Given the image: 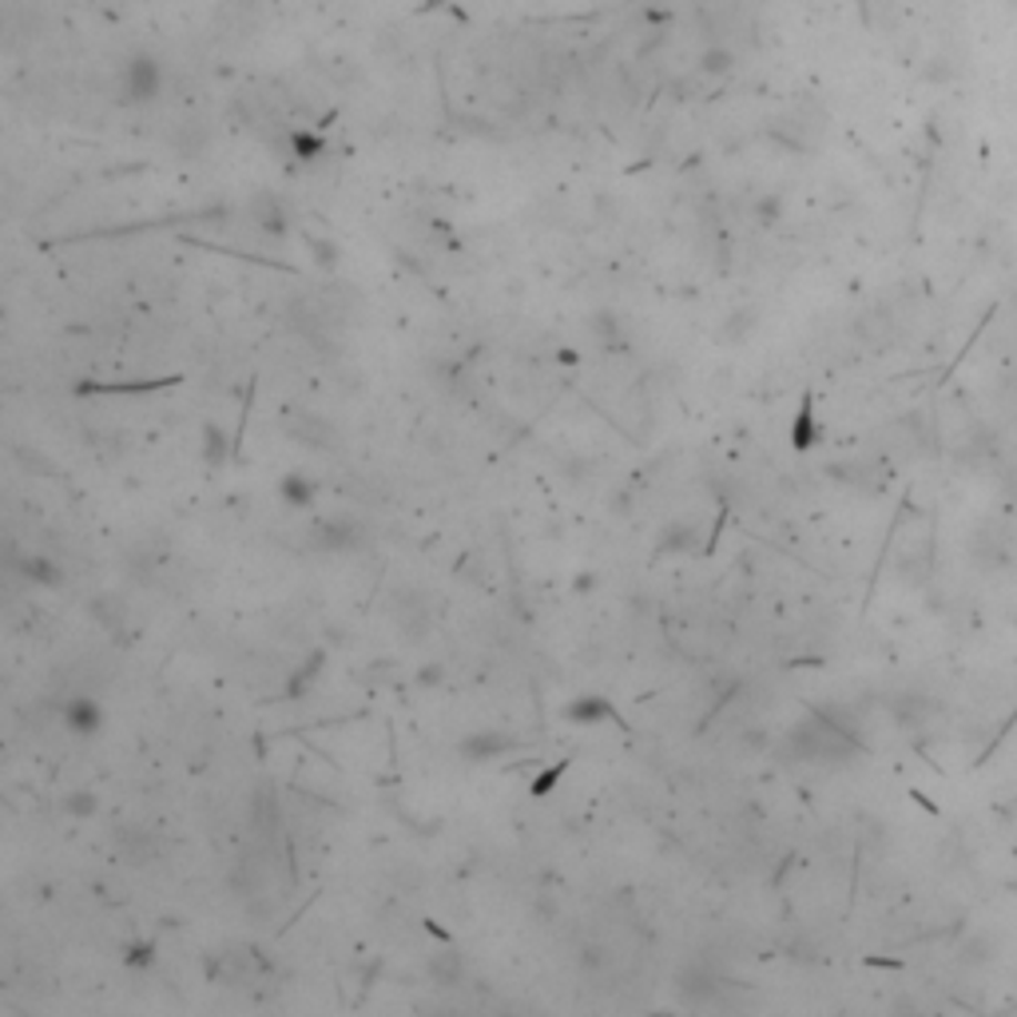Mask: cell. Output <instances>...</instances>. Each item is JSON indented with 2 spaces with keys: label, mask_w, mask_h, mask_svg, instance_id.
I'll return each mask as SVG.
<instances>
[{
  "label": "cell",
  "mask_w": 1017,
  "mask_h": 1017,
  "mask_svg": "<svg viewBox=\"0 0 1017 1017\" xmlns=\"http://www.w3.org/2000/svg\"><path fill=\"white\" fill-rule=\"evenodd\" d=\"M815 441H818L815 414H811V398H803V406H799L795 421H791V446H795V449H811Z\"/></svg>",
  "instance_id": "8fae6325"
},
{
  "label": "cell",
  "mask_w": 1017,
  "mask_h": 1017,
  "mask_svg": "<svg viewBox=\"0 0 1017 1017\" xmlns=\"http://www.w3.org/2000/svg\"><path fill=\"white\" fill-rule=\"evenodd\" d=\"M155 962H160V942L155 938H140V942H128L124 946L128 970H152Z\"/></svg>",
  "instance_id": "4fadbf2b"
},
{
  "label": "cell",
  "mask_w": 1017,
  "mask_h": 1017,
  "mask_svg": "<svg viewBox=\"0 0 1017 1017\" xmlns=\"http://www.w3.org/2000/svg\"><path fill=\"white\" fill-rule=\"evenodd\" d=\"M278 497H283L286 509H295V513H306L314 501H318V486H314L311 477L298 474V469H291V474L278 477Z\"/></svg>",
  "instance_id": "8992f818"
},
{
  "label": "cell",
  "mask_w": 1017,
  "mask_h": 1017,
  "mask_svg": "<svg viewBox=\"0 0 1017 1017\" xmlns=\"http://www.w3.org/2000/svg\"><path fill=\"white\" fill-rule=\"evenodd\" d=\"M203 461L207 469H223L231 461V438L220 421H203Z\"/></svg>",
  "instance_id": "9c48e42d"
},
{
  "label": "cell",
  "mask_w": 1017,
  "mask_h": 1017,
  "mask_svg": "<svg viewBox=\"0 0 1017 1017\" xmlns=\"http://www.w3.org/2000/svg\"><path fill=\"white\" fill-rule=\"evenodd\" d=\"M180 378H143V382H115V386H104V382H80L77 394H148V390H163Z\"/></svg>",
  "instance_id": "30bf717a"
},
{
  "label": "cell",
  "mask_w": 1017,
  "mask_h": 1017,
  "mask_svg": "<svg viewBox=\"0 0 1017 1017\" xmlns=\"http://www.w3.org/2000/svg\"><path fill=\"white\" fill-rule=\"evenodd\" d=\"M314 258H323V263L330 266L334 263V247H330V243H314Z\"/></svg>",
  "instance_id": "ffe728a7"
},
{
  "label": "cell",
  "mask_w": 1017,
  "mask_h": 1017,
  "mask_svg": "<svg viewBox=\"0 0 1017 1017\" xmlns=\"http://www.w3.org/2000/svg\"><path fill=\"white\" fill-rule=\"evenodd\" d=\"M572 767V760H557L552 767H545V771H537V780L529 783V795L532 799H545V795H552V787L561 783V775L565 771Z\"/></svg>",
  "instance_id": "2e32d148"
},
{
  "label": "cell",
  "mask_w": 1017,
  "mask_h": 1017,
  "mask_svg": "<svg viewBox=\"0 0 1017 1017\" xmlns=\"http://www.w3.org/2000/svg\"><path fill=\"white\" fill-rule=\"evenodd\" d=\"M675 994H680L684 1006H712L715 994H720V978L704 962H688L684 970L675 974Z\"/></svg>",
  "instance_id": "7a4b0ae2"
},
{
  "label": "cell",
  "mask_w": 1017,
  "mask_h": 1017,
  "mask_svg": "<svg viewBox=\"0 0 1017 1017\" xmlns=\"http://www.w3.org/2000/svg\"><path fill=\"white\" fill-rule=\"evenodd\" d=\"M461 974H466V962H461V954H438V958L429 962V978L438 982V986H461Z\"/></svg>",
  "instance_id": "7c38bea8"
},
{
  "label": "cell",
  "mask_w": 1017,
  "mask_h": 1017,
  "mask_svg": "<svg viewBox=\"0 0 1017 1017\" xmlns=\"http://www.w3.org/2000/svg\"><path fill=\"white\" fill-rule=\"evenodd\" d=\"M597 966H604V950H597V946H589V950L580 954V970H597Z\"/></svg>",
  "instance_id": "d6986e66"
},
{
  "label": "cell",
  "mask_w": 1017,
  "mask_h": 1017,
  "mask_svg": "<svg viewBox=\"0 0 1017 1017\" xmlns=\"http://www.w3.org/2000/svg\"><path fill=\"white\" fill-rule=\"evenodd\" d=\"M311 537H314V549H323V552H350L366 545V529H362L354 517H318Z\"/></svg>",
  "instance_id": "6da1fadb"
},
{
  "label": "cell",
  "mask_w": 1017,
  "mask_h": 1017,
  "mask_svg": "<svg viewBox=\"0 0 1017 1017\" xmlns=\"http://www.w3.org/2000/svg\"><path fill=\"white\" fill-rule=\"evenodd\" d=\"M323 664H326V652H311V657L298 664V672H291V680H286V700H306V692H311V684L323 675Z\"/></svg>",
  "instance_id": "ba28073f"
},
{
  "label": "cell",
  "mask_w": 1017,
  "mask_h": 1017,
  "mask_svg": "<svg viewBox=\"0 0 1017 1017\" xmlns=\"http://www.w3.org/2000/svg\"><path fill=\"white\" fill-rule=\"evenodd\" d=\"M60 811H64L68 818H92L95 811H100V799H95V791L77 787V791H68V795L60 799Z\"/></svg>",
  "instance_id": "9a60e30c"
},
{
  "label": "cell",
  "mask_w": 1017,
  "mask_h": 1017,
  "mask_svg": "<svg viewBox=\"0 0 1017 1017\" xmlns=\"http://www.w3.org/2000/svg\"><path fill=\"white\" fill-rule=\"evenodd\" d=\"M695 541H700V529H695V525H668V529L660 532L657 552H688V549H695Z\"/></svg>",
  "instance_id": "5bb4252c"
},
{
  "label": "cell",
  "mask_w": 1017,
  "mask_h": 1017,
  "mask_svg": "<svg viewBox=\"0 0 1017 1017\" xmlns=\"http://www.w3.org/2000/svg\"><path fill=\"white\" fill-rule=\"evenodd\" d=\"M295 152H298V160H318L323 140H318V135H295Z\"/></svg>",
  "instance_id": "e0dca14e"
},
{
  "label": "cell",
  "mask_w": 1017,
  "mask_h": 1017,
  "mask_svg": "<svg viewBox=\"0 0 1017 1017\" xmlns=\"http://www.w3.org/2000/svg\"><path fill=\"white\" fill-rule=\"evenodd\" d=\"M561 720L565 723H577V728H592V723H620V715H617V708L604 700V695L584 692V695H577L572 704L561 708Z\"/></svg>",
  "instance_id": "5b68a950"
},
{
  "label": "cell",
  "mask_w": 1017,
  "mask_h": 1017,
  "mask_svg": "<svg viewBox=\"0 0 1017 1017\" xmlns=\"http://www.w3.org/2000/svg\"><path fill=\"white\" fill-rule=\"evenodd\" d=\"M60 715H64V728L77 740H92V735L104 732V704L92 700V695H72Z\"/></svg>",
  "instance_id": "277c9868"
},
{
  "label": "cell",
  "mask_w": 1017,
  "mask_h": 1017,
  "mask_svg": "<svg viewBox=\"0 0 1017 1017\" xmlns=\"http://www.w3.org/2000/svg\"><path fill=\"white\" fill-rule=\"evenodd\" d=\"M517 752V740L505 732H494V728H486V732H469L466 740L457 743V755L466 763H494L501 760V755H513Z\"/></svg>",
  "instance_id": "3957f363"
},
{
  "label": "cell",
  "mask_w": 1017,
  "mask_h": 1017,
  "mask_svg": "<svg viewBox=\"0 0 1017 1017\" xmlns=\"http://www.w3.org/2000/svg\"><path fill=\"white\" fill-rule=\"evenodd\" d=\"M441 680H446V668H441V664H426L418 672V684L421 688H434V684H441Z\"/></svg>",
  "instance_id": "ac0fdd59"
},
{
  "label": "cell",
  "mask_w": 1017,
  "mask_h": 1017,
  "mask_svg": "<svg viewBox=\"0 0 1017 1017\" xmlns=\"http://www.w3.org/2000/svg\"><path fill=\"white\" fill-rule=\"evenodd\" d=\"M17 572L29 580V584H40V589H60V584H64V569H60L52 557H44V552H29V557H20Z\"/></svg>",
  "instance_id": "52a82bcc"
},
{
  "label": "cell",
  "mask_w": 1017,
  "mask_h": 1017,
  "mask_svg": "<svg viewBox=\"0 0 1017 1017\" xmlns=\"http://www.w3.org/2000/svg\"><path fill=\"white\" fill-rule=\"evenodd\" d=\"M592 584H597V577H592V572H584V577H577V580H572V589H577V592H589Z\"/></svg>",
  "instance_id": "44dd1931"
}]
</instances>
